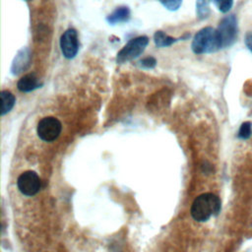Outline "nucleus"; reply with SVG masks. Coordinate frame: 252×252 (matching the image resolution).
<instances>
[{
	"instance_id": "nucleus-3",
	"label": "nucleus",
	"mask_w": 252,
	"mask_h": 252,
	"mask_svg": "<svg viewBox=\"0 0 252 252\" xmlns=\"http://www.w3.org/2000/svg\"><path fill=\"white\" fill-rule=\"evenodd\" d=\"M217 32L221 48L230 46L235 41L237 35V21L235 16L229 15L224 17L220 21Z\"/></svg>"
},
{
	"instance_id": "nucleus-15",
	"label": "nucleus",
	"mask_w": 252,
	"mask_h": 252,
	"mask_svg": "<svg viewBox=\"0 0 252 252\" xmlns=\"http://www.w3.org/2000/svg\"><path fill=\"white\" fill-rule=\"evenodd\" d=\"M251 122L249 121H246V122H243L239 128V131H238V136L239 138L241 139H247L250 137L251 135Z\"/></svg>"
},
{
	"instance_id": "nucleus-9",
	"label": "nucleus",
	"mask_w": 252,
	"mask_h": 252,
	"mask_svg": "<svg viewBox=\"0 0 252 252\" xmlns=\"http://www.w3.org/2000/svg\"><path fill=\"white\" fill-rule=\"evenodd\" d=\"M39 86L40 85H39L38 79L33 74H28V75L22 77L18 81V84H17L19 91L24 92V93L32 92V91L37 89Z\"/></svg>"
},
{
	"instance_id": "nucleus-2",
	"label": "nucleus",
	"mask_w": 252,
	"mask_h": 252,
	"mask_svg": "<svg viewBox=\"0 0 252 252\" xmlns=\"http://www.w3.org/2000/svg\"><path fill=\"white\" fill-rule=\"evenodd\" d=\"M192 50L196 54L212 53L221 48L217 30L211 27L200 30L192 41Z\"/></svg>"
},
{
	"instance_id": "nucleus-10",
	"label": "nucleus",
	"mask_w": 252,
	"mask_h": 252,
	"mask_svg": "<svg viewBox=\"0 0 252 252\" xmlns=\"http://www.w3.org/2000/svg\"><path fill=\"white\" fill-rule=\"evenodd\" d=\"M130 18V10L128 7H119L115 9L108 17L107 22L109 24H117L127 21Z\"/></svg>"
},
{
	"instance_id": "nucleus-13",
	"label": "nucleus",
	"mask_w": 252,
	"mask_h": 252,
	"mask_svg": "<svg viewBox=\"0 0 252 252\" xmlns=\"http://www.w3.org/2000/svg\"><path fill=\"white\" fill-rule=\"evenodd\" d=\"M210 1L211 0H197V14L200 19H205L208 17L210 13Z\"/></svg>"
},
{
	"instance_id": "nucleus-1",
	"label": "nucleus",
	"mask_w": 252,
	"mask_h": 252,
	"mask_svg": "<svg viewBox=\"0 0 252 252\" xmlns=\"http://www.w3.org/2000/svg\"><path fill=\"white\" fill-rule=\"evenodd\" d=\"M220 200L213 193L199 195L192 203L191 216L197 221H207L212 216H217L220 211Z\"/></svg>"
},
{
	"instance_id": "nucleus-7",
	"label": "nucleus",
	"mask_w": 252,
	"mask_h": 252,
	"mask_svg": "<svg viewBox=\"0 0 252 252\" xmlns=\"http://www.w3.org/2000/svg\"><path fill=\"white\" fill-rule=\"evenodd\" d=\"M60 48L64 57L71 59L76 56L79 50L78 34L76 30L68 29L60 38Z\"/></svg>"
},
{
	"instance_id": "nucleus-16",
	"label": "nucleus",
	"mask_w": 252,
	"mask_h": 252,
	"mask_svg": "<svg viewBox=\"0 0 252 252\" xmlns=\"http://www.w3.org/2000/svg\"><path fill=\"white\" fill-rule=\"evenodd\" d=\"M158 1L169 11L177 10L182 3V0H158Z\"/></svg>"
},
{
	"instance_id": "nucleus-8",
	"label": "nucleus",
	"mask_w": 252,
	"mask_h": 252,
	"mask_svg": "<svg viewBox=\"0 0 252 252\" xmlns=\"http://www.w3.org/2000/svg\"><path fill=\"white\" fill-rule=\"evenodd\" d=\"M30 62V51L29 49L25 48L19 51V53L16 55L13 64H12V72L13 74H19L22 71H24Z\"/></svg>"
},
{
	"instance_id": "nucleus-12",
	"label": "nucleus",
	"mask_w": 252,
	"mask_h": 252,
	"mask_svg": "<svg viewBox=\"0 0 252 252\" xmlns=\"http://www.w3.org/2000/svg\"><path fill=\"white\" fill-rule=\"evenodd\" d=\"M154 40H155V44L158 47H165V46H169L171 45L173 42L176 41L175 38L165 34L163 32L161 31H158L155 35H154Z\"/></svg>"
},
{
	"instance_id": "nucleus-19",
	"label": "nucleus",
	"mask_w": 252,
	"mask_h": 252,
	"mask_svg": "<svg viewBox=\"0 0 252 252\" xmlns=\"http://www.w3.org/2000/svg\"><path fill=\"white\" fill-rule=\"evenodd\" d=\"M26 1H30V0H26Z\"/></svg>"
},
{
	"instance_id": "nucleus-17",
	"label": "nucleus",
	"mask_w": 252,
	"mask_h": 252,
	"mask_svg": "<svg viewBox=\"0 0 252 252\" xmlns=\"http://www.w3.org/2000/svg\"><path fill=\"white\" fill-rule=\"evenodd\" d=\"M140 63L142 64V66H144L146 68H153L156 66L157 60L154 57H146V58L142 59L140 61Z\"/></svg>"
},
{
	"instance_id": "nucleus-14",
	"label": "nucleus",
	"mask_w": 252,
	"mask_h": 252,
	"mask_svg": "<svg viewBox=\"0 0 252 252\" xmlns=\"http://www.w3.org/2000/svg\"><path fill=\"white\" fill-rule=\"evenodd\" d=\"M212 1L216 5V7L222 13L228 12L233 5V0H212Z\"/></svg>"
},
{
	"instance_id": "nucleus-11",
	"label": "nucleus",
	"mask_w": 252,
	"mask_h": 252,
	"mask_svg": "<svg viewBox=\"0 0 252 252\" xmlns=\"http://www.w3.org/2000/svg\"><path fill=\"white\" fill-rule=\"evenodd\" d=\"M15 96L9 91L1 92V115L8 113L15 104Z\"/></svg>"
},
{
	"instance_id": "nucleus-5",
	"label": "nucleus",
	"mask_w": 252,
	"mask_h": 252,
	"mask_svg": "<svg viewBox=\"0 0 252 252\" xmlns=\"http://www.w3.org/2000/svg\"><path fill=\"white\" fill-rule=\"evenodd\" d=\"M37 135L45 142H52L58 138L61 132L60 121L52 116L42 118L37 124Z\"/></svg>"
},
{
	"instance_id": "nucleus-18",
	"label": "nucleus",
	"mask_w": 252,
	"mask_h": 252,
	"mask_svg": "<svg viewBox=\"0 0 252 252\" xmlns=\"http://www.w3.org/2000/svg\"><path fill=\"white\" fill-rule=\"evenodd\" d=\"M245 44L247 46V48L252 52V32H247L245 34Z\"/></svg>"
},
{
	"instance_id": "nucleus-6",
	"label": "nucleus",
	"mask_w": 252,
	"mask_h": 252,
	"mask_svg": "<svg viewBox=\"0 0 252 252\" xmlns=\"http://www.w3.org/2000/svg\"><path fill=\"white\" fill-rule=\"evenodd\" d=\"M17 185L19 190L26 196H33L40 189V179L36 172L28 170L23 172L18 180Z\"/></svg>"
},
{
	"instance_id": "nucleus-4",
	"label": "nucleus",
	"mask_w": 252,
	"mask_h": 252,
	"mask_svg": "<svg viewBox=\"0 0 252 252\" xmlns=\"http://www.w3.org/2000/svg\"><path fill=\"white\" fill-rule=\"evenodd\" d=\"M149 39L147 36H138L128 41L124 47L118 52L116 60L118 63H124L138 57L148 45Z\"/></svg>"
}]
</instances>
